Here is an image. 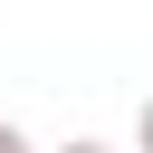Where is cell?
<instances>
[{"instance_id":"cell-1","label":"cell","mask_w":153,"mask_h":153,"mask_svg":"<svg viewBox=\"0 0 153 153\" xmlns=\"http://www.w3.org/2000/svg\"><path fill=\"white\" fill-rule=\"evenodd\" d=\"M57 153H115V143H105V134H67Z\"/></svg>"},{"instance_id":"cell-2","label":"cell","mask_w":153,"mask_h":153,"mask_svg":"<svg viewBox=\"0 0 153 153\" xmlns=\"http://www.w3.org/2000/svg\"><path fill=\"white\" fill-rule=\"evenodd\" d=\"M0 153H38V143H29V134H19L10 115H0Z\"/></svg>"}]
</instances>
